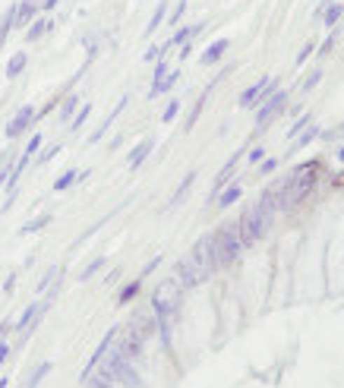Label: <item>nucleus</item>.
<instances>
[{
  "label": "nucleus",
  "mask_w": 344,
  "mask_h": 388,
  "mask_svg": "<svg viewBox=\"0 0 344 388\" xmlns=\"http://www.w3.org/2000/svg\"><path fill=\"white\" fill-rule=\"evenodd\" d=\"M338 161H344V148H341V152H338Z\"/></svg>",
  "instance_id": "55"
},
{
  "label": "nucleus",
  "mask_w": 344,
  "mask_h": 388,
  "mask_svg": "<svg viewBox=\"0 0 344 388\" xmlns=\"http://www.w3.org/2000/svg\"><path fill=\"white\" fill-rule=\"evenodd\" d=\"M268 224H272V215H268V212H262L259 202L249 205V209L240 215V221H237V230H240L243 247H253L256 240H262V234L268 230Z\"/></svg>",
  "instance_id": "3"
},
{
  "label": "nucleus",
  "mask_w": 344,
  "mask_h": 388,
  "mask_svg": "<svg viewBox=\"0 0 344 388\" xmlns=\"http://www.w3.org/2000/svg\"><path fill=\"white\" fill-rule=\"evenodd\" d=\"M54 275H60V268H51V272H48L45 278L39 281V291H48V284H51V281H54Z\"/></svg>",
  "instance_id": "39"
},
{
  "label": "nucleus",
  "mask_w": 344,
  "mask_h": 388,
  "mask_svg": "<svg viewBox=\"0 0 344 388\" xmlns=\"http://www.w3.org/2000/svg\"><path fill=\"white\" fill-rule=\"evenodd\" d=\"M102 268H104V256H98L95 262H89V265H85L83 272H79V281H89L92 275H95V272H102Z\"/></svg>",
  "instance_id": "30"
},
{
  "label": "nucleus",
  "mask_w": 344,
  "mask_h": 388,
  "mask_svg": "<svg viewBox=\"0 0 344 388\" xmlns=\"http://www.w3.org/2000/svg\"><path fill=\"white\" fill-rule=\"evenodd\" d=\"M48 224H51V215L45 212V215L32 218L29 224H22V230H20V234H39V230H41V228H48Z\"/></svg>",
  "instance_id": "23"
},
{
  "label": "nucleus",
  "mask_w": 344,
  "mask_h": 388,
  "mask_svg": "<svg viewBox=\"0 0 344 388\" xmlns=\"http://www.w3.org/2000/svg\"><path fill=\"white\" fill-rule=\"evenodd\" d=\"M57 155H60V146H51V148H45V155H41V158H39V165H48V161H51V158H57Z\"/></svg>",
  "instance_id": "36"
},
{
  "label": "nucleus",
  "mask_w": 344,
  "mask_h": 388,
  "mask_svg": "<svg viewBox=\"0 0 344 388\" xmlns=\"http://www.w3.org/2000/svg\"><path fill=\"white\" fill-rule=\"evenodd\" d=\"M79 180V171H67V174H60L57 180H54V193H64V190H70L73 183Z\"/></svg>",
  "instance_id": "25"
},
{
  "label": "nucleus",
  "mask_w": 344,
  "mask_h": 388,
  "mask_svg": "<svg viewBox=\"0 0 344 388\" xmlns=\"http://www.w3.org/2000/svg\"><path fill=\"white\" fill-rule=\"evenodd\" d=\"M306 123H310V114H300L297 123H294L291 130H287V139H294V136H300V130H306Z\"/></svg>",
  "instance_id": "34"
},
{
  "label": "nucleus",
  "mask_w": 344,
  "mask_h": 388,
  "mask_svg": "<svg viewBox=\"0 0 344 388\" xmlns=\"http://www.w3.org/2000/svg\"><path fill=\"white\" fill-rule=\"evenodd\" d=\"M331 48H335V32H331V35H329V39H325V41H322V45H319V57H325V54H329V51H331Z\"/></svg>",
  "instance_id": "37"
},
{
  "label": "nucleus",
  "mask_w": 344,
  "mask_h": 388,
  "mask_svg": "<svg viewBox=\"0 0 344 388\" xmlns=\"http://www.w3.org/2000/svg\"><path fill=\"white\" fill-rule=\"evenodd\" d=\"M237 199H240V183L224 186V190L218 193V209H228V205H234Z\"/></svg>",
  "instance_id": "18"
},
{
  "label": "nucleus",
  "mask_w": 344,
  "mask_h": 388,
  "mask_svg": "<svg viewBox=\"0 0 344 388\" xmlns=\"http://www.w3.org/2000/svg\"><path fill=\"white\" fill-rule=\"evenodd\" d=\"M89 114H92V104H83L79 108V114H73V120H70V130H79L85 120H89Z\"/></svg>",
  "instance_id": "32"
},
{
  "label": "nucleus",
  "mask_w": 344,
  "mask_h": 388,
  "mask_svg": "<svg viewBox=\"0 0 344 388\" xmlns=\"http://www.w3.org/2000/svg\"><path fill=\"white\" fill-rule=\"evenodd\" d=\"M180 293H184V287H180L174 278L161 281V284L155 287V293H152L155 328H158L165 347H171V328H174V319H177V312H180Z\"/></svg>",
  "instance_id": "2"
},
{
  "label": "nucleus",
  "mask_w": 344,
  "mask_h": 388,
  "mask_svg": "<svg viewBox=\"0 0 344 388\" xmlns=\"http://www.w3.org/2000/svg\"><path fill=\"white\" fill-rule=\"evenodd\" d=\"M262 158H266V148H253V152H249V165H259Z\"/></svg>",
  "instance_id": "43"
},
{
  "label": "nucleus",
  "mask_w": 344,
  "mask_h": 388,
  "mask_svg": "<svg viewBox=\"0 0 344 388\" xmlns=\"http://www.w3.org/2000/svg\"><path fill=\"white\" fill-rule=\"evenodd\" d=\"M29 64V54H13V60L7 64V79H16Z\"/></svg>",
  "instance_id": "22"
},
{
  "label": "nucleus",
  "mask_w": 344,
  "mask_h": 388,
  "mask_svg": "<svg viewBox=\"0 0 344 388\" xmlns=\"http://www.w3.org/2000/svg\"><path fill=\"white\" fill-rule=\"evenodd\" d=\"M123 108H127V98H121V102H117V104H114V111H111V114H108V117H104V123H102V127H98V130H95V133H92V136H89V142H98V139H102V136H104V133H108V130H111V123H114V120H117V117H121V114H123Z\"/></svg>",
  "instance_id": "15"
},
{
  "label": "nucleus",
  "mask_w": 344,
  "mask_h": 388,
  "mask_svg": "<svg viewBox=\"0 0 344 388\" xmlns=\"http://www.w3.org/2000/svg\"><path fill=\"white\" fill-rule=\"evenodd\" d=\"M278 92V79H259L256 85H249L247 92L240 95V108H256L259 102H266L268 95Z\"/></svg>",
  "instance_id": "8"
},
{
  "label": "nucleus",
  "mask_w": 344,
  "mask_h": 388,
  "mask_svg": "<svg viewBox=\"0 0 344 388\" xmlns=\"http://www.w3.org/2000/svg\"><path fill=\"white\" fill-rule=\"evenodd\" d=\"M16 7H20V4H13V7L7 10V16L0 20V51H4V45H7V39H10V29L16 26Z\"/></svg>",
  "instance_id": "16"
},
{
  "label": "nucleus",
  "mask_w": 344,
  "mask_h": 388,
  "mask_svg": "<svg viewBox=\"0 0 344 388\" xmlns=\"http://www.w3.org/2000/svg\"><path fill=\"white\" fill-rule=\"evenodd\" d=\"M152 148H155V139L152 136H146V139L139 142V146L133 148V152H130V158H127V165H130V171H136V167L142 165V161L149 158V155H152Z\"/></svg>",
  "instance_id": "12"
},
{
  "label": "nucleus",
  "mask_w": 344,
  "mask_h": 388,
  "mask_svg": "<svg viewBox=\"0 0 344 388\" xmlns=\"http://www.w3.org/2000/svg\"><path fill=\"white\" fill-rule=\"evenodd\" d=\"M316 136H319V127H310L303 136H297V142H294V152H297V148H306L312 139H316Z\"/></svg>",
  "instance_id": "31"
},
{
  "label": "nucleus",
  "mask_w": 344,
  "mask_h": 388,
  "mask_svg": "<svg viewBox=\"0 0 344 388\" xmlns=\"http://www.w3.org/2000/svg\"><path fill=\"white\" fill-rule=\"evenodd\" d=\"M32 123H35V108H32V104H26V108L16 111V117L7 123V136H10V139H20Z\"/></svg>",
  "instance_id": "10"
},
{
  "label": "nucleus",
  "mask_w": 344,
  "mask_h": 388,
  "mask_svg": "<svg viewBox=\"0 0 344 388\" xmlns=\"http://www.w3.org/2000/svg\"><path fill=\"white\" fill-rule=\"evenodd\" d=\"M341 16H344V7H341V4H331V0H329V4H325V13H322V22L329 29H335Z\"/></svg>",
  "instance_id": "19"
},
{
  "label": "nucleus",
  "mask_w": 344,
  "mask_h": 388,
  "mask_svg": "<svg viewBox=\"0 0 344 388\" xmlns=\"http://www.w3.org/2000/svg\"><path fill=\"white\" fill-rule=\"evenodd\" d=\"M284 102H287L284 92H275V95H268L266 102H259V111H256V127L266 130L268 123H272L275 117H278L281 111H284Z\"/></svg>",
  "instance_id": "7"
},
{
  "label": "nucleus",
  "mask_w": 344,
  "mask_h": 388,
  "mask_svg": "<svg viewBox=\"0 0 344 388\" xmlns=\"http://www.w3.org/2000/svg\"><path fill=\"white\" fill-rule=\"evenodd\" d=\"M7 356H10V344H7V341H0V366L7 363Z\"/></svg>",
  "instance_id": "47"
},
{
  "label": "nucleus",
  "mask_w": 344,
  "mask_h": 388,
  "mask_svg": "<svg viewBox=\"0 0 344 388\" xmlns=\"http://www.w3.org/2000/svg\"><path fill=\"white\" fill-rule=\"evenodd\" d=\"M165 13H167V4H158V7H155V16L149 20V26H146V35L158 32V26H161V20H165Z\"/></svg>",
  "instance_id": "28"
},
{
  "label": "nucleus",
  "mask_w": 344,
  "mask_h": 388,
  "mask_svg": "<svg viewBox=\"0 0 344 388\" xmlns=\"http://www.w3.org/2000/svg\"><path fill=\"white\" fill-rule=\"evenodd\" d=\"M35 10H39V4L35 0H22L20 7H16V26H29L35 16Z\"/></svg>",
  "instance_id": "17"
},
{
  "label": "nucleus",
  "mask_w": 344,
  "mask_h": 388,
  "mask_svg": "<svg viewBox=\"0 0 344 388\" xmlns=\"http://www.w3.org/2000/svg\"><path fill=\"white\" fill-rule=\"evenodd\" d=\"M41 148V133H35L32 139H29V146H26V155H35Z\"/></svg>",
  "instance_id": "38"
},
{
  "label": "nucleus",
  "mask_w": 344,
  "mask_h": 388,
  "mask_svg": "<svg viewBox=\"0 0 344 388\" xmlns=\"http://www.w3.org/2000/svg\"><path fill=\"white\" fill-rule=\"evenodd\" d=\"M322 174V161H303L291 171V177H284L281 183H275V202L278 209H294L300 205L312 190H316V180Z\"/></svg>",
  "instance_id": "1"
},
{
  "label": "nucleus",
  "mask_w": 344,
  "mask_h": 388,
  "mask_svg": "<svg viewBox=\"0 0 344 388\" xmlns=\"http://www.w3.org/2000/svg\"><path fill=\"white\" fill-rule=\"evenodd\" d=\"M10 331H13V325H10V322H4V325H0V338H4V335H10Z\"/></svg>",
  "instance_id": "50"
},
{
  "label": "nucleus",
  "mask_w": 344,
  "mask_h": 388,
  "mask_svg": "<svg viewBox=\"0 0 344 388\" xmlns=\"http://www.w3.org/2000/svg\"><path fill=\"white\" fill-rule=\"evenodd\" d=\"M83 382H89V388H114V375H111L108 369L102 366V363H98V366L92 369V373L85 375Z\"/></svg>",
  "instance_id": "14"
},
{
  "label": "nucleus",
  "mask_w": 344,
  "mask_h": 388,
  "mask_svg": "<svg viewBox=\"0 0 344 388\" xmlns=\"http://www.w3.org/2000/svg\"><path fill=\"white\" fill-rule=\"evenodd\" d=\"M142 57H146V60H158V57H165V54H161V48H149Z\"/></svg>",
  "instance_id": "46"
},
{
  "label": "nucleus",
  "mask_w": 344,
  "mask_h": 388,
  "mask_svg": "<svg viewBox=\"0 0 344 388\" xmlns=\"http://www.w3.org/2000/svg\"><path fill=\"white\" fill-rule=\"evenodd\" d=\"M57 7V0H45V4H41V10H54Z\"/></svg>",
  "instance_id": "52"
},
{
  "label": "nucleus",
  "mask_w": 344,
  "mask_h": 388,
  "mask_svg": "<svg viewBox=\"0 0 344 388\" xmlns=\"http://www.w3.org/2000/svg\"><path fill=\"white\" fill-rule=\"evenodd\" d=\"M165 76H167V64H165V57H158V67H155V83L165 79Z\"/></svg>",
  "instance_id": "40"
},
{
  "label": "nucleus",
  "mask_w": 344,
  "mask_h": 388,
  "mask_svg": "<svg viewBox=\"0 0 344 388\" xmlns=\"http://www.w3.org/2000/svg\"><path fill=\"white\" fill-rule=\"evenodd\" d=\"M102 366L108 369V373L114 375V382H121L123 388H139V375H136V369H133V360H127V356H123L121 350L114 347V344L108 347V354H104Z\"/></svg>",
  "instance_id": "4"
},
{
  "label": "nucleus",
  "mask_w": 344,
  "mask_h": 388,
  "mask_svg": "<svg viewBox=\"0 0 344 388\" xmlns=\"http://www.w3.org/2000/svg\"><path fill=\"white\" fill-rule=\"evenodd\" d=\"M7 382H10V379H0V388H7Z\"/></svg>",
  "instance_id": "54"
},
{
  "label": "nucleus",
  "mask_w": 344,
  "mask_h": 388,
  "mask_svg": "<svg viewBox=\"0 0 344 388\" xmlns=\"http://www.w3.org/2000/svg\"><path fill=\"white\" fill-rule=\"evenodd\" d=\"M331 183H335V186H344V171L335 174V177H331Z\"/></svg>",
  "instance_id": "51"
},
{
  "label": "nucleus",
  "mask_w": 344,
  "mask_h": 388,
  "mask_svg": "<svg viewBox=\"0 0 344 388\" xmlns=\"http://www.w3.org/2000/svg\"><path fill=\"white\" fill-rule=\"evenodd\" d=\"M139 291H142V278L130 281L127 287H121V293H117V303H121V306H127L130 300H133V297H136V293H139Z\"/></svg>",
  "instance_id": "21"
},
{
  "label": "nucleus",
  "mask_w": 344,
  "mask_h": 388,
  "mask_svg": "<svg viewBox=\"0 0 344 388\" xmlns=\"http://www.w3.org/2000/svg\"><path fill=\"white\" fill-rule=\"evenodd\" d=\"M48 373H51V363H41V366H39V369H35V373H32V379H29V385H26V388H39V382L45 379Z\"/></svg>",
  "instance_id": "33"
},
{
  "label": "nucleus",
  "mask_w": 344,
  "mask_h": 388,
  "mask_svg": "<svg viewBox=\"0 0 344 388\" xmlns=\"http://www.w3.org/2000/svg\"><path fill=\"white\" fill-rule=\"evenodd\" d=\"M202 29H205V22H196V26H184L177 35H174L171 41H167L165 48H161V54H165V51H171V48H177V45H186V41H193L199 32H202Z\"/></svg>",
  "instance_id": "11"
},
{
  "label": "nucleus",
  "mask_w": 344,
  "mask_h": 388,
  "mask_svg": "<svg viewBox=\"0 0 344 388\" xmlns=\"http://www.w3.org/2000/svg\"><path fill=\"white\" fill-rule=\"evenodd\" d=\"M76 108H79V95H67L64 104H60V120H73Z\"/></svg>",
  "instance_id": "24"
},
{
  "label": "nucleus",
  "mask_w": 344,
  "mask_h": 388,
  "mask_svg": "<svg viewBox=\"0 0 344 388\" xmlns=\"http://www.w3.org/2000/svg\"><path fill=\"white\" fill-rule=\"evenodd\" d=\"M190 259L199 265V272L205 275V281L212 278V275L221 268V259H218V243H215V234H205L196 240V247H193Z\"/></svg>",
  "instance_id": "6"
},
{
  "label": "nucleus",
  "mask_w": 344,
  "mask_h": 388,
  "mask_svg": "<svg viewBox=\"0 0 344 388\" xmlns=\"http://www.w3.org/2000/svg\"><path fill=\"white\" fill-rule=\"evenodd\" d=\"M174 281H177V284L184 287V291H190V287H199V284H202L205 275L199 272V265L190 259V256H186V259H180V262H177V278H174Z\"/></svg>",
  "instance_id": "9"
},
{
  "label": "nucleus",
  "mask_w": 344,
  "mask_h": 388,
  "mask_svg": "<svg viewBox=\"0 0 344 388\" xmlns=\"http://www.w3.org/2000/svg\"><path fill=\"white\" fill-rule=\"evenodd\" d=\"M186 13V0H180L177 7H174V13H171V22H180V16Z\"/></svg>",
  "instance_id": "41"
},
{
  "label": "nucleus",
  "mask_w": 344,
  "mask_h": 388,
  "mask_svg": "<svg viewBox=\"0 0 344 388\" xmlns=\"http://www.w3.org/2000/svg\"><path fill=\"white\" fill-rule=\"evenodd\" d=\"M262 165V174H272L275 167H278V158H268V161H259Z\"/></svg>",
  "instance_id": "45"
},
{
  "label": "nucleus",
  "mask_w": 344,
  "mask_h": 388,
  "mask_svg": "<svg viewBox=\"0 0 344 388\" xmlns=\"http://www.w3.org/2000/svg\"><path fill=\"white\" fill-rule=\"evenodd\" d=\"M48 29H51V20H39V22H32V26H29V32H26V41H39L41 35L48 32Z\"/></svg>",
  "instance_id": "26"
},
{
  "label": "nucleus",
  "mask_w": 344,
  "mask_h": 388,
  "mask_svg": "<svg viewBox=\"0 0 344 388\" xmlns=\"http://www.w3.org/2000/svg\"><path fill=\"white\" fill-rule=\"evenodd\" d=\"M177 111H180V102H167L165 114H161V123H171L174 117H177Z\"/></svg>",
  "instance_id": "35"
},
{
  "label": "nucleus",
  "mask_w": 344,
  "mask_h": 388,
  "mask_svg": "<svg viewBox=\"0 0 344 388\" xmlns=\"http://www.w3.org/2000/svg\"><path fill=\"white\" fill-rule=\"evenodd\" d=\"M310 54H312V45H306V48H303V51H300V54H297V64H306V57H310Z\"/></svg>",
  "instance_id": "48"
},
{
  "label": "nucleus",
  "mask_w": 344,
  "mask_h": 388,
  "mask_svg": "<svg viewBox=\"0 0 344 388\" xmlns=\"http://www.w3.org/2000/svg\"><path fill=\"white\" fill-rule=\"evenodd\" d=\"M228 48H231V41H228V39H218V41H212V45L205 48V54H202V57H199V64H202V67H212V64H218V60H221V54L228 51Z\"/></svg>",
  "instance_id": "13"
},
{
  "label": "nucleus",
  "mask_w": 344,
  "mask_h": 388,
  "mask_svg": "<svg viewBox=\"0 0 344 388\" xmlns=\"http://www.w3.org/2000/svg\"><path fill=\"white\" fill-rule=\"evenodd\" d=\"M319 79H322V73H319V70H316V73H310V76H306V83H303V92H310L312 85L319 83Z\"/></svg>",
  "instance_id": "42"
},
{
  "label": "nucleus",
  "mask_w": 344,
  "mask_h": 388,
  "mask_svg": "<svg viewBox=\"0 0 344 388\" xmlns=\"http://www.w3.org/2000/svg\"><path fill=\"white\" fill-rule=\"evenodd\" d=\"M215 243H218V259H221V268L234 265L237 256L243 249V240H240V230H237V221H228L215 230Z\"/></svg>",
  "instance_id": "5"
},
{
  "label": "nucleus",
  "mask_w": 344,
  "mask_h": 388,
  "mask_svg": "<svg viewBox=\"0 0 344 388\" xmlns=\"http://www.w3.org/2000/svg\"><path fill=\"white\" fill-rule=\"evenodd\" d=\"M177 79H180V73H167L165 79H158V83H152V89H149V95H161V92H171L174 85H177Z\"/></svg>",
  "instance_id": "20"
},
{
  "label": "nucleus",
  "mask_w": 344,
  "mask_h": 388,
  "mask_svg": "<svg viewBox=\"0 0 344 388\" xmlns=\"http://www.w3.org/2000/svg\"><path fill=\"white\" fill-rule=\"evenodd\" d=\"M13 287H16V278L10 275V278H7V284H4V291H7V293H13Z\"/></svg>",
  "instance_id": "49"
},
{
  "label": "nucleus",
  "mask_w": 344,
  "mask_h": 388,
  "mask_svg": "<svg viewBox=\"0 0 344 388\" xmlns=\"http://www.w3.org/2000/svg\"><path fill=\"white\" fill-rule=\"evenodd\" d=\"M158 265H161V259H158V256H155V259L149 262L146 268H142V275H139V278H146V275H152V272H155V268H158Z\"/></svg>",
  "instance_id": "44"
},
{
  "label": "nucleus",
  "mask_w": 344,
  "mask_h": 388,
  "mask_svg": "<svg viewBox=\"0 0 344 388\" xmlns=\"http://www.w3.org/2000/svg\"><path fill=\"white\" fill-rule=\"evenodd\" d=\"M325 136H329V139H331V136H344V123H341V127L335 130V133H325Z\"/></svg>",
  "instance_id": "53"
},
{
  "label": "nucleus",
  "mask_w": 344,
  "mask_h": 388,
  "mask_svg": "<svg viewBox=\"0 0 344 388\" xmlns=\"http://www.w3.org/2000/svg\"><path fill=\"white\" fill-rule=\"evenodd\" d=\"M193 180H196V171H190V174H186V177H184V183H180V186H177V193H174V196H171V205H177L180 199L186 196V190H190V186H193Z\"/></svg>",
  "instance_id": "29"
},
{
  "label": "nucleus",
  "mask_w": 344,
  "mask_h": 388,
  "mask_svg": "<svg viewBox=\"0 0 344 388\" xmlns=\"http://www.w3.org/2000/svg\"><path fill=\"white\" fill-rule=\"evenodd\" d=\"M209 92H212V85H209V89H205V92H202V98H199V102L193 104V114L186 117V130H193V127H196L199 114H202V108H205V98H209Z\"/></svg>",
  "instance_id": "27"
}]
</instances>
